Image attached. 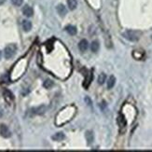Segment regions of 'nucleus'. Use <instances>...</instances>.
I'll return each instance as SVG.
<instances>
[{"label": "nucleus", "mask_w": 152, "mask_h": 152, "mask_svg": "<svg viewBox=\"0 0 152 152\" xmlns=\"http://www.w3.org/2000/svg\"><path fill=\"white\" fill-rule=\"evenodd\" d=\"M123 37L126 38L127 40L129 41H132V42H136L140 39V37H141V32L139 31H134V30H127L125 31L123 34Z\"/></svg>", "instance_id": "1"}, {"label": "nucleus", "mask_w": 152, "mask_h": 152, "mask_svg": "<svg viewBox=\"0 0 152 152\" xmlns=\"http://www.w3.org/2000/svg\"><path fill=\"white\" fill-rule=\"evenodd\" d=\"M16 51H17V46L15 44H9L8 45L7 47L5 48L4 50V56L6 59H11L15 54H16Z\"/></svg>", "instance_id": "2"}, {"label": "nucleus", "mask_w": 152, "mask_h": 152, "mask_svg": "<svg viewBox=\"0 0 152 152\" xmlns=\"http://www.w3.org/2000/svg\"><path fill=\"white\" fill-rule=\"evenodd\" d=\"M3 96H4L5 101L8 103L9 105H11L14 101V96L13 93H12L10 90L8 89H4L3 90Z\"/></svg>", "instance_id": "3"}, {"label": "nucleus", "mask_w": 152, "mask_h": 152, "mask_svg": "<svg viewBox=\"0 0 152 152\" xmlns=\"http://www.w3.org/2000/svg\"><path fill=\"white\" fill-rule=\"evenodd\" d=\"M117 122H118V125L119 127V131H121V132L125 131L126 125H127V121H126V119H125L123 115H119V116L118 119H117Z\"/></svg>", "instance_id": "4"}, {"label": "nucleus", "mask_w": 152, "mask_h": 152, "mask_svg": "<svg viewBox=\"0 0 152 152\" xmlns=\"http://www.w3.org/2000/svg\"><path fill=\"white\" fill-rule=\"evenodd\" d=\"M0 134L4 138H9L11 136V132L9 131V129L6 125H3V124L0 126Z\"/></svg>", "instance_id": "5"}, {"label": "nucleus", "mask_w": 152, "mask_h": 152, "mask_svg": "<svg viewBox=\"0 0 152 152\" xmlns=\"http://www.w3.org/2000/svg\"><path fill=\"white\" fill-rule=\"evenodd\" d=\"M132 56L136 60H142L145 57V51L142 50H135L132 52Z\"/></svg>", "instance_id": "6"}, {"label": "nucleus", "mask_w": 152, "mask_h": 152, "mask_svg": "<svg viewBox=\"0 0 152 152\" xmlns=\"http://www.w3.org/2000/svg\"><path fill=\"white\" fill-rule=\"evenodd\" d=\"M22 13H24V16H26V17H32L34 14V10L30 6L26 5V6H24V9H22Z\"/></svg>", "instance_id": "7"}, {"label": "nucleus", "mask_w": 152, "mask_h": 152, "mask_svg": "<svg viewBox=\"0 0 152 152\" xmlns=\"http://www.w3.org/2000/svg\"><path fill=\"white\" fill-rule=\"evenodd\" d=\"M88 48H89V43H88V41H87L86 39H82L81 41L79 42V50L81 51V52H85V51L88 50Z\"/></svg>", "instance_id": "8"}, {"label": "nucleus", "mask_w": 152, "mask_h": 152, "mask_svg": "<svg viewBox=\"0 0 152 152\" xmlns=\"http://www.w3.org/2000/svg\"><path fill=\"white\" fill-rule=\"evenodd\" d=\"M56 9H57L58 14H59L60 16H62V17H64V16L67 13V9H66V8L64 7L63 4L58 5L57 8H56Z\"/></svg>", "instance_id": "9"}, {"label": "nucleus", "mask_w": 152, "mask_h": 152, "mask_svg": "<svg viewBox=\"0 0 152 152\" xmlns=\"http://www.w3.org/2000/svg\"><path fill=\"white\" fill-rule=\"evenodd\" d=\"M22 29L25 32H29L32 29V22L30 21L24 20L22 22Z\"/></svg>", "instance_id": "10"}, {"label": "nucleus", "mask_w": 152, "mask_h": 152, "mask_svg": "<svg viewBox=\"0 0 152 152\" xmlns=\"http://www.w3.org/2000/svg\"><path fill=\"white\" fill-rule=\"evenodd\" d=\"M66 31L71 35H75L77 32V28L75 26H73V25H67V26L66 27Z\"/></svg>", "instance_id": "11"}, {"label": "nucleus", "mask_w": 152, "mask_h": 152, "mask_svg": "<svg viewBox=\"0 0 152 152\" xmlns=\"http://www.w3.org/2000/svg\"><path fill=\"white\" fill-rule=\"evenodd\" d=\"M115 83H116V79L114 76H110L109 79L107 80V88L108 89H112L113 87L115 86Z\"/></svg>", "instance_id": "12"}, {"label": "nucleus", "mask_w": 152, "mask_h": 152, "mask_svg": "<svg viewBox=\"0 0 152 152\" xmlns=\"http://www.w3.org/2000/svg\"><path fill=\"white\" fill-rule=\"evenodd\" d=\"M64 134H63V132H57V134H55L52 136V140L54 141H63L64 139Z\"/></svg>", "instance_id": "13"}, {"label": "nucleus", "mask_w": 152, "mask_h": 152, "mask_svg": "<svg viewBox=\"0 0 152 152\" xmlns=\"http://www.w3.org/2000/svg\"><path fill=\"white\" fill-rule=\"evenodd\" d=\"M100 48V44L98 41H93L92 45H90V50H92V52H97L99 50Z\"/></svg>", "instance_id": "14"}, {"label": "nucleus", "mask_w": 152, "mask_h": 152, "mask_svg": "<svg viewBox=\"0 0 152 152\" xmlns=\"http://www.w3.org/2000/svg\"><path fill=\"white\" fill-rule=\"evenodd\" d=\"M67 5L71 10H73L77 7V0H67Z\"/></svg>", "instance_id": "15"}, {"label": "nucleus", "mask_w": 152, "mask_h": 152, "mask_svg": "<svg viewBox=\"0 0 152 152\" xmlns=\"http://www.w3.org/2000/svg\"><path fill=\"white\" fill-rule=\"evenodd\" d=\"M86 139H87V141H88V144L90 145L92 143V141H93V134L92 132H86Z\"/></svg>", "instance_id": "16"}, {"label": "nucleus", "mask_w": 152, "mask_h": 152, "mask_svg": "<svg viewBox=\"0 0 152 152\" xmlns=\"http://www.w3.org/2000/svg\"><path fill=\"white\" fill-rule=\"evenodd\" d=\"M52 86H53V81H52V80H50V79L45 80L44 83H43V87H44V88H46V89H50Z\"/></svg>", "instance_id": "17"}, {"label": "nucleus", "mask_w": 152, "mask_h": 152, "mask_svg": "<svg viewBox=\"0 0 152 152\" xmlns=\"http://www.w3.org/2000/svg\"><path fill=\"white\" fill-rule=\"evenodd\" d=\"M34 110H35L34 113H35V114L40 115V114H43V113H45V111H46V107H45L44 105H42V106H40V107L34 109Z\"/></svg>", "instance_id": "18"}, {"label": "nucleus", "mask_w": 152, "mask_h": 152, "mask_svg": "<svg viewBox=\"0 0 152 152\" xmlns=\"http://www.w3.org/2000/svg\"><path fill=\"white\" fill-rule=\"evenodd\" d=\"M105 79H106V76L105 74L102 73L101 75H100L98 77V83L100 84V85H102V84H104L105 82Z\"/></svg>", "instance_id": "19"}, {"label": "nucleus", "mask_w": 152, "mask_h": 152, "mask_svg": "<svg viewBox=\"0 0 152 152\" xmlns=\"http://www.w3.org/2000/svg\"><path fill=\"white\" fill-rule=\"evenodd\" d=\"M22 2H24V0H11V3L16 7H20L22 4Z\"/></svg>", "instance_id": "20"}, {"label": "nucleus", "mask_w": 152, "mask_h": 152, "mask_svg": "<svg viewBox=\"0 0 152 152\" xmlns=\"http://www.w3.org/2000/svg\"><path fill=\"white\" fill-rule=\"evenodd\" d=\"M3 114H4V112H3V109L0 107V118L3 117Z\"/></svg>", "instance_id": "21"}, {"label": "nucleus", "mask_w": 152, "mask_h": 152, "mask_svg": "<svg viewBox=\"0 0 152 152\" xmlns=\"http://www.w3.org/2000/svg\"><path fill=\"white\" fill-rule=\"evenodd\" d=\"M6 0H0V5H2V4H4Z\"/></svg>", "instance_id": "22"}, {"label": "nucleus", "mask_w": 152, "mask_h": 152, "mask_svg": "<svg viewBox=\"0 0 152 152\" xmlns=\"http://www.w3.org/2000/svg\"><path fill=\"white\" fill-rule=\"evenodd\" d=\"M0 59H1V51H0Z\"/></svg>", "instance_id": "23"}]
</instances>
